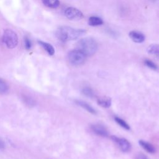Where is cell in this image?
<instances>
[{"instance_id":"1","label":"cell","mask_w":159,"mask_h":159,"mask_svg":"<svg viewBox=\"0 0 159 159\" xmlns=\"http://www.w3.org/2000/svg\"><path fill=\"white\" fill-rule=\"evenodd\" d=\"M84 29H76L69 26H61L56 31V37L62 42L76 40L85 34Z\"/></svg>"},{"instance_id":"2","label":"cell","mask_w":159,"mask_h":159,"mask_svg":"<svg viewBox=\"0 0 159 159\" xmlns=\"http://www.w3.org/2000/svg\"><path fill=\"white\" fill-rule=\"evenodd\" d=\"M76 49L83 53L86 57L94 55L98 49L96 40L91 37H84L78 41Z\"/></svg>"},{"instance_id":"3","label":"cell","mask_w":159,"mask_h":159,"mask_svg":"<svg viewBox=\"0 0 159 159\" xmlns=\"http://www.w3.org/2000/svg\"><path fill=\"white\" fill-rule=\"evenodd\" d=\"M3 41L7 48H14L18 43L17 34L11 29H6L3 34Z\"/></svg>"},{"instance_id":"4","label":"cell","mask_w":159,"mask_h":159,"mask_svg":"<svg viewBox=\"0 0 159 159\" xmlns=\"http://www.w3.org/2000/svg\"><path fill=\"white\" fill-rule=\"evenodd\" d=\"M69 61L73 65L78 66L84 63L86 56L78 49L71 50L68 54Z\"/></svg>"},{"instance_id":"5","label":"cell","mask_w":159,"mask_h":159,"mask_svg":"<svg viewBox=\"0 0 159 159\" xmlns=\"http://www.w3.org/2000/svg\"><path fill=\"white\" fill-rule=\"evenodd\" d=\"M65 16L71 20H78L83 18V12L80 10L73 7H69L65 9Z\"/></svg>"},{"instance_id":"6","label":"cell","mask_w":159,"mask_h":159,"mask_svg":"<svg viewBox=\"0 0 159 159\" xmlns=\"http://www.w3.org/2000/svg\"><path fill=\"white\" fill-rule=\"evenodd\" d=\"M111 139L118 146L121 151L124 152H127L130 150L131 145L127 139L122 137H118L115 135H112Z\"/></svg>"},{"instance_id":"7","label":"cell","mask_w":159,"mask_h":159,"mask_svg":"<svg viewBox=\"0 0 159 159\" xmlns=\"http://www.w3.org/2000/svg\"><path fill=\"white\" fill-rule=\"evenodd\" d=\"M91 130L95 134L101 137H107L109 135V132L107 129L101 124H96L92 125Z\"/></svg>"},{"instance_id":"8","label":"cell","mask_w":159,"mask_h":159,"mask_svg":"<svg viewBox=\"0 0 159 159\" xmlns=\"http://www.w3.org/2000/svg\"><path fill=\"white\" fill-rule=\"evenodd\" d=\"M129 36L133 42L139 43H142L145 39V35L142 33L136 30L130 31L129 34Z\"/></svg>"},{"instance_id":"9","label":"cell","mask_w":159,"mask_h":159,"mask_svg":"<svg viewBox=\"0 0 159 159\" xmlns=\"http://www.w3.org/2000/svg\"><path fill=\"white\" fill-rule=\"evenodd\" d=\"M147 53L159 60V44H151L147 48Z\"/></svg>"},{"instance_id":"10","label":"cell","mask_w":159,"mask_h":159,"mask_svg":"<svg viewBox=\"0 0 159 159\" xmlns=\"http://www.w3.org/2000/svg\"><path fill=\"white\" fill-rule=\"evenodd\" d=\"M139 143L148 153H154L156 152V149L155 147L153 145H152L150 143L143 140H140L139 141Z\"/></svg>"},{"instance_id":"11","label":"cell","mask_w":159,"mask_h":159,"mask_svg":"<svg viewBox=\"0 0 159 159\" xmlns=\"http://www.w3.org/2000/svg\"><path fill=\"white\" fill-rule=\"evenodd\" d=\"M97 102L99 106L102 107H109L111 105V99L109 97L102 96L98 99Z\"/></svg>"},{"instance_id":"12","label":"cell","mask_w":159,"mask_h":159,"mask_svg":"<svg viewBox=\"0 0 159 159\" xmlns=\"http://www.w3.org/2000/svg\"><path fill=\"white\" fill-rule=\"evenodd\" d=\"M38 43L50 55H53L55 53V49L51 44L42 41H38Z\"/></svg>"},{"instance_id":"13","label":"cell","mask_w":159,"mask_h":159,"mask_svg":"<svg viewBox=\"0 0 159 159\" xmlns=\"http://www.w3.org/2000/svg\"><path fill=\"white\" fill-rule=\"evenodd\" d=\"M76 103L79 105L80 107H83V109H84L85 110H86L88 112H89V113L91 114H95L96 113V111L94 110V109L89 104L85 102L84 101H76Z\"/></svg>"},{"instance_id":"14","label":"cell","mask_w":159,"mask_h":159,"mask_svg":"<svg viewBox=\"0 0 159 159\" xmlns=\"http://www.w3.org/2000/svg\"><path fill=\"white\" fill-rule=\"evenodd\" d=\"M43 4L50 8L55 9L60 6L59 0H42Z\"/></svg>"},{"instance_id":"15","label":"cell","mask_w":159,"mask_h":159,"mask_svg":"<svg viewBox=\"0 0 159 159\" xmlns=\"http://www.w3.org/2000/svg\"><path fill=\"white\" fill-rule=\"evenodd\" d=\"M88 24L91 26H98V25H102L103 24V21L99 17L91 16L89 18Z\"/></svg>"},{"instance_id":"16","label":"cell","mask_w":159,"mask_h":159,"mask_svg":"<svg viewBox=\"0 0 159 159\" xmlns=\"http://www.w3.org/2000/svg\"><path fill=\"white\" fill-rule=\"evenodd\" d=\"M115 121L122 128L126 129V130H129L130 129V126L129 125L122 119L119 117H114Z\"/></svg>"},{"instance_id":"17","label":"cell","mask_w":159,"mask_h":159,"mask_svg":"<svg viewBox=\"0 0 159 159\" xmlns=\"http://www.w3.org/2000/svg\"><path fill=\"white\" fill-rule=\"evenodd\" d=\"M9 85L2 78H0V94H4L9 90Z\"/></svg>"},{"instance_id":"18","label":"cell","mask_w":159,"mask_h":159,"mask_svg":"<svg viewBox=\"0 0 159 159\" xmlns=\"http://www.w3.org/2000/svg\"><path fill=\"white\" fill-rule=\"evenodd\" d=\"M82 93L84 95L89 98H93L94 96V92L91 88L89 87H85L83 89Z\"/></svg>"},{"instance_id":"19","label":"cell","mask_w":159,"mask_h":159,"mask_svg":"<svg viewBox=\"0 0 159 159\" xmlns=\"http://www.w3.org/2000/svg\"><path fill=\"white\" fill-rule=\"evenodd\" d=\"M144 63L147 66H148L149 68L152 70H156L157 69V66L156 65V64L148 59H145L144 60Z\"/></svg>"},{"instance_id":"20","label":"cell","mask_w":159,"mask_h":159,"mask_svg":"<svg viewBox=\"0 0 159 159\" xmlns=\"http://www.w3.org/2000/svg\"><path fill=\"white\" fill-rule=\"evenodd\" d=\"M24 45H25V47L26 48V49H27V50H29L31 48V46H32L31 42H30V39L27 37H25L24 39Z\"/></svg>"},{"instance_id":"21","label":"cell","mask_w":159,"mask_h":159,"mask_svg":"<svg viewBox=\"0 0 159 159\" xmlns=\"http://www.w3.org/2000/svg\"><path fill=\"white\" fill-rule=\"evenodd\" d=\"M137 159H148V158L144 154L139 153L137 157Z\"/></svg>"},{"instance_id":"22","label":"cell","mask_w":159,"mask_h":159,"mask_svg":"<svg viewBox=\"0 0 159 159\" xmlns=\"http://www.w3.org/2000/svg\"><path fill=\"white\" fill-rule=\"evenodd\" d=\"M5 148V143L4 141L0 138V150H4Z\"/></svg>"}]
</instances>
